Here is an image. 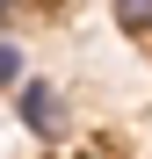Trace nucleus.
Listing matches in <instances>:
<instances>
[{"label":"nucleus","mask_w":152,"mask_h":159,"mask_svg":"<svg viewBox=\"0 0 152 159\" xmlns=\"http://www.w3.org/2000/svg\"><path fill=\"white\" fill-rule=\"evenodd\" d=\"M58 87H44V80H36V87H22V123H29V130H58Z\"/></svg>","instance_id":"f257e3e1"},{"label":"nucleus","mask_w":152,"mask_h":159,"mask_svg":"<svg viewBox=\"0 0 152 159\" xmlns=\"http://www.w3.org/2000/svg\"><path fill=\"white\" fill-rule=\"evenodd\" d=\"M109 7L131 22V29H152V0H109Z\"/></svg>","instance_id":"f03ea898"},{"label":"nucleus","mask_w":152,"mask_h":159,"mask_svg":"<svg viewBox=\"0 0 152 159\" xmlns=\"http://www.w3.org/2000/svg\"><path fill=\"white\" fill-rule=\"evenodd\" d=\"M15 80H22V51H15V43H0V87H15Z\"/></svg>","instance_id":"7ed1b4c3"},{"label":"nucleus","mask_w":152,"mask_h":159,"mask_svg":"<svg viewBox=\"0 0 152 159\" xmlns=\"http://www.w3.org/2000/svg\"><path fill=\"white\" fill-rule=\"evenodd\" d=\"M7 7H15V0H0V15H7Z\"/></svg>","instance_id":"20e7f679"}]
</instances>
